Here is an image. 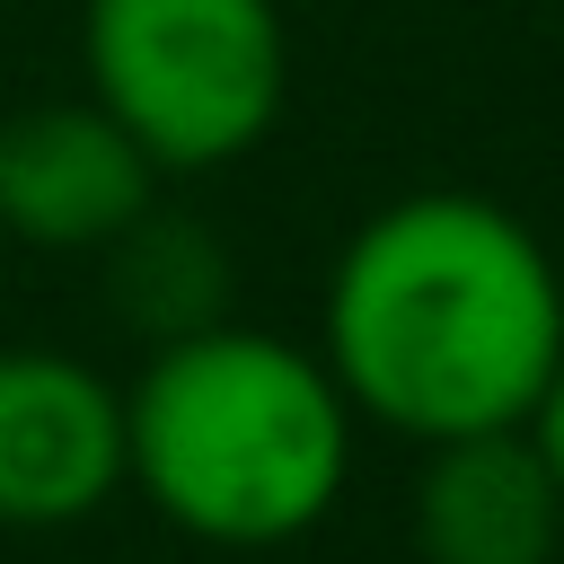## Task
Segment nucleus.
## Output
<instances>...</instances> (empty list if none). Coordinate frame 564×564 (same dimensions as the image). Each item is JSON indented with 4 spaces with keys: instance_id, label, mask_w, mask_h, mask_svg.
<instances>
[{
    "instance_id": "1",
    "label": "nucleus",
    "mask_w": 564,
    "mask_h": 564,
    "mask_svg": "<svg viewBox=\"0 0 564 564\" xmlns=\"http://www.w3.org/2000/svg\"><path fill=\"white\" fill-rule=\"evenodd\" d=\"M564 361V282L538 229L485 194L423 185L370 212L326 282V370L405 441L511 432Z\"/></svg>"
},
{
    "instance_id": "2",
    "label": "nucleus",
    "mask_w": 564,
    "mask_h": 564,
    "mask_svg": "<svg viewBox=\"0 0 564 564\" xmlns=\"http://www.w3.org/2000/svg\"><path fill=\"white\" fill-rule=\"evenodd\" d=\"M123 476L203 546H291L352 476V397L264 326H203L123 388Z\"/></svg>"
},
{
    "instance_id": "3",
    "label": "nucleus",
    "mask_w": 564,
    "mask_h": 564,
    "mask_svg": "<svg viewBox=\"0 0 564 564\" xmlns=\"http://www.w3.org/2000/svg\"><path fill=\"white\" fill-rule=\"evenodd\" d=\"M79 62L88 97L150 150L159 176L256 150L291 88L273 0H88Z\"/></svg>"
},
{
    "instance_id": "4",
    "label": "nucleus",
    "mask_w": 564,
    "mask_h": 564,
    "mask_svg": "<svg viewBox=\"0 0 564 564\" xmlns=\"http://www.w3.org/2000/svg\"><path fill=\"white\" fill-rule=\"evenodd\" d=\"M150 203H159V167L97 97L18 106L0 123V229L18 247L88 256L115 247Z\"/></svg>"
},
{
    "instance_id": "5",
    "label": "nucleus",
    "mask_w": 564,
    "mask_h": 564,
    "mask_svg": "<svg viewBox=\"0 0 564 564\" xmlns=\"http://www.w3.org/2000/svg\"><path fill=\"white\" fill-rule=\"evenodd\" d=\"M123 485V388L79 352L9 344L0 352V520L70 529Z\"/></svg>"
},
{
    "instance_id": "6",
    "label": "nucleus",
    "mask_w": 564,
    "mask_h": 564,
    "mask_svg": "<svg viewBox=\"0 0 564 564\" xmlns=\"http://www.w3.org/2000/svg\"><path fill=\"white\" fill-rule=\"evenodd\" d=\"M564 538V485L538 458L529 423L432 441L414 476V546L423 564H546Z\"/></svg>"
},
{
    "instance_id": "7",
    "label": "nucleus",
    "mask_w": 564,
    "mask_h": 564,
    "mask_svg": "<svg viewBox=\"0 0 564 564\" xmlns=\"http://www.w3.org/2000/svg\"><path fill=\"white\" fill-rule=\"evenodd\" d=\"M106 282H115V308L150 344H176V335L220 326L229 317V291H238L220 229L194 220V212H159V203L106 247Z\"/></svg>"
},
{
    "instance_id": "8",
    "label": "nucleus",
    "mask_w": 564,
    "mask_h": 564,
    "mask_svg": "<svg viewBox=\"0 0 564 564\" xmlns=\"http://www.w3.org/2000/svg\"><path fill=\"white\" fill-rule=\"evenodd\" d=\"M529 441H538V458H546V467H555V485H564V361H555L546 397L529 405Z\"/></svg>"
}]
</instances>
